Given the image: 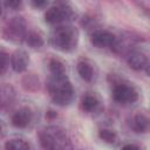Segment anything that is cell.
<instances>
[{"label":"cell","instance_id":"obj_25","mask_svg":"<svg viewBox=\"0 0 150 150\" xmlns=\"http://www.w3.org/2000/svg\"><path fill=\"white\" fill-rule=\"evenodd\" d=\"M1 131H2V128H1V125H0V135H1Z\"/></svg>","mask_w":150,"mask_h":150},{"label":"cell","instance_id":"obj_21","mask_svg":"<svg viewBox=\"0 0 150 150\" xmlns=\"http://www.w3.org/2000/svg\"><path fill=\"white\" fill-rule=\"evenodd\" d=\"M4 5H5L6 7H8V8L16 9V8H19V7L22 5V2H21V1H19V0H9V1L4 2Z\"/></svg>","mask_w":150,"mask_h":150},{"label":"cell","instance_id":"obj_23","mask_svg":"<svg viewBox=\"0 0 150 150\" xmlns=\"http://www.w3.org/2000/svg\"><path fill=\"white\" fill-rule=\"evenodd\" d=\"M122 150H139V148L135 144H125L124 146H122Z\"/></svg>","mask_w":150,"mask_h":150},{"label":"cell","instance_id":"obj_2","mask_svg":"<svg viewBox=\"0 0 150 150\" xmlns=\"http://www.w3.org/2000/svg\"><path fill=\"white\" fill-rule=\"evenodd\" d=\"M40 143L45 150H73L71 141L62 128L49 125L40 132Z\"/></svg>","mask_w":150,"mask_h":150},{"label":"cell","instance_id":"obj_19","mask_svg":"<svg viewBox=\"0 0 150 150\" xmlns=\"http://www.w3.org/2000/svg\"><path fill=\"white\" fill-rule=\"evenodd\" d=\"M98 135H100V137H101L104 142H107V143H114V142L116 141V134H115V131H112V130L102 129V130H100Z\"/></svg>","mask_w":150,"mask_h":150},{"label":"cell","instance_id":"obj_8","mask_svg":"<svg viewBox=\"0 0 150 150\" xmlns=\"http://www.w3.org/2000/svg\"><path fill=\"white\" fill-rule=\"evenodd\" d=\"M28 62H29L28 54L22 49L15 50L11 56V66H12L13 70L16 73L25 71L28 67Z\"/></svg>","mask_w":150,"mask_h":150},{"label":"cell","instance_id":"obj_6","mask_svg":"<svg viewBox=\"0 0 150 150\" xmlns=\"http://www.w3.org/2000/svg\"><path fill=\"white\" fill-rule=\"evenodd\" d=\"M71 15H73L71 8L68 5L60 2L47 9L45 14V20L50 25H56V23H61L63 21L69 20Z\"/></svg>","mask_w":150,"mask_h":150},{"label":"cell","instance_id":"obj_13","mask_svg":"<svg viewBox=\"0 0 150 150\" xmlns=\"http://www.w3.org/2000/svg\"><path fill=\"white\" fill-rule=\"evenodd\" d=\"M77 73L81 76V79L84 80V81H91L93 80L94 71H93L91 66L88 62H84V61L79 62V64H77Z\"/></svg>","mask_w":150,"mask_h":150},{"label":"cell","instance_id":"obj_12","mask_svg":"<svg viewBox=\"0 0 150 150\" xmlns=\"http://www.w3.org/2000/svg\"><path fill=\"white\" fill-rule=\"evenodd\" d=\"M131 128L136 132H146L149 129V118L144 114H137L131 120Z\"/></svg>","mask_w":150,"mask_h":150},{"label":"cell","instance_id":"obj_24","mask_svg":"<svg viewBox=\"0 0 150 150\" xmlns=\"http://www.w3.org/2000/svg\"><path fill=\"white\" fill-rule=\"evenodd\" d=\"M4 6H5V5H4V2H1V1H0V16L2 15V12H4Z\"/></svg>","mask_w":150,"mask_h":150},{"label":"cell","instance_id":"obj_20","mask_svg":"<svg viewBox=\"0 0 150 150\" xmlns=\"http://www.w3.org/2000/svg\"><path fill=\"white\" fill-rule=\"evenodd\" d=\"M8 61H9L8 54L0 50V75L6 71V69L8 67Z\"/></svg>","mask_w":150,"mask_h":150},{"label":"cell","instance_id":"obj_15","mask_svg":"<svg viewBox=\"0 0 150 150\" xmlns=\"http://www.w3.org/2000/svg\"><path fill=\"white\" fill-rule=\"evenodd\" d=\"M5 150H29V145L25 139L13 138L6 142Z\"/></svg>","mask_w":150,"mask_h":150},{"label":"cell","instance_id":"obj_7","mask_svg":"<svg viewBox=\"0 0 150 150\" xmlns=\"http://www.w3.org/2000/svg\"><path fill=\"white\" fill-rule=\"evenodd\" d=\"M116 41V36L108 30H96L91 35V42L98 48L112 47Z\"/></svg>","mask_w":150,"mask_h":150},{"label":"cell","instance_id":"obj_14","mask_svg":"<svg viewBox=\"0 0 150 150\" xmlns=\"http://www.w3.org/2000/svg\"><path fill=\"white\" fill-rule=\"evenodd\" d=\"M22 86L26 90H29V91H35L39 89L40 87V82H39V79L34 75V74H27L23 76L22 79Z\"/></svg>","mask_w":150,"mask_h":150},{"label":"cell","instance_id":"obj_5","mask_svg":"<svg viewBox=\"0 0 150 150\" xmlns=\"http://www.w3.org/2000/svg\"><path fill=\"white\" fill-rule=\"evenodd\" d=\"M112 98L120 104H129L137 101L138 94L135 87L130 83L118 82L112 88Z\"/></svg>","mask_w":150,"mask_h":150},{"label":"cell","instance_id":"obj_16","mask_svg":"<svg viewBox=\"0 0 150 150\" xmlns=\"http://www.w3.org/2000/svg\"><path fill=\"white\" fill-rule=\"evenodd\" d=\"M26 42L32 48H40L43 46V39L42 36L36 32H29L26 35Z\"/></svg>","mask_w":150,"mask_h":150},{"label":"cell","instance_id":"obj_22","mask_svg":"<svg viewBox=\"0 0 150 150\" xmlns=\"http://www.w3.org/2000/svg\"><path fill=\"white\" fill-rule=\"evenodd\" d=\"M47 1L45 0H35V1H32V5L35 7V8H42L45 6H47Z\"/></svg>","mask_w":150,"mask_h":150},{"label":"cell","instance_id":"obj_11","mask_svg":"<svg viewBox=\"0 0 150 150\" xmlns=\"http://www.w3.org/2000/svg\"><path fill=\"white\" fill-rule=\"evenodd\" d=\"M128 64L134 70H142L148 67V57L143 52L134 50L128 56Z\"/></svg>","mask_w":150,"mask_h":150},{"label":"cell","instance_id":"obj_4","mask_svg":"<svg viewBox=\"0 0 150 150\" xmlns=\"http://www.w3.org/2000/svg\"><path fill=\"white\" fill-rule=\"evenodd\" d=\"M2 38L11 42H20L26 39V21L22 16H13L8 19L1 28Z\"/></svg>","mask_w":150,"mask_h":150},{"label":"cell","instance_id":"obj_3","mask_svg":"<svg viewBox=\"0 0 150 150\" xmlns=\"http://www.w3.org/2000/svg\"><path fill=\"white\" fill-rule=\"evenodd\" d=\"M79 32L71 26H60L52 34V45L61 52H71L76 48Z\"/></svg>","mask_w":150,"mask_h":150},{"label":"cell","instance_id":"obj_18","mask_svg":"<svg viewBox=\"0 0 150 150\" xmlns=\"http://www.w3.org/2000/svg\"><path fill=\"white\" fill-rule=\"evenodd\" d=\"M49 70L50 74H61V73H66L64 70V66L61 61L56 60V59H52L49 61Z\"/></svg>","mask_w":150,"mask_h":150},{"label":"cell","instance_id":"obj_17","mask_svg":"<svg viewBox=\"0 0 150 150\" xmlns=\"http://www.w3.org/2000/svg\"><path fill=\"white\" fill-rule=\"evenodd\" d=\"M97 104H98V101H97V98H96L95 96H93V95H86V96L82 98V102H81L82 109H83L84 111H87V112H90V111L95 110L96 107H97Z\"/></svg>","mask_w":150,"mask_h":150},{"label":"cell","instance_id":"obj_10","mask_svg":"<svg viewBox=\"0 0 150 150\" xmlns=\"http://www.w3.org/2000/svg\"><path fill=\"white\" fill-rule=\"evenodd\" d=\"M16 91L13 86L4 84L0 87V110L8 108L15 100Z\"/></svg>","mask_w":150,"mask_h":150},{"label":"cell","instance_id":"obj_1","mask_svg":"<svg viewBox=\"0 0 150 150\" xmlns=\"http://www.w3.org/2000/svg\"><path fill=\"white\" fill-rule=\"evenodd\" d=\"M47 88L55 104L63 107V105L69 104L73 101L74 89L66 73L50 74L48 82H47Z\"/></svg>","mask_w":150,"mask_h":150},{"label":"cell","instance_id":"obj_9","mask_svg":"<svg viewBox=\"0 0 150 150\" xmlns=\"http://www.w3.org/2000/svg\"><path fill=\"white\" fill-rule=\"evenodd\" d=\"M32 117H33L32 110L29 108H27V107H22V108L18 109L13 114V116H12V123L16 128H26L30 123Z\"/></svg>","mask_w":150,"mask_h":150}]
</instances>
